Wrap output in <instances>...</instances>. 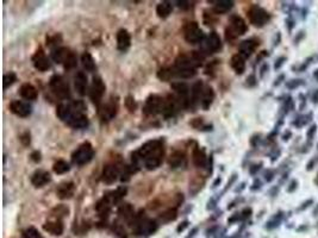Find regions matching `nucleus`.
Wrapping results in <instances>:
<instances>
[{"label":"nucleus","instance_id":"obj_39","mask_svg":"<svg viewBox=\"0 0 318 238\" xmlns=\"http://www.w3.org/2000/svg\"><path fill=\"white\" fill-rule=\"evenodd\" d=\"M24 238H42L41 233L35 229V227H27L26 230L23 231Z\"/></svg>","mask_w":318,"mask_h":238},{"label":"nucleus","instance_id":"obj_34","mask_svg":"<svg viewBox=\"0 0 318 238\" xmlns=\"http://www.w3.org/2000/svg\"><path fill=\"white\" fill-rule=\"evenodd\" d=\"M184 160H185V155L183 153H180V151H176V153H173L172 155H170L168 163L172 168H178L183 164Z\"/></svg>","mask_w":318,"mask_h":238},{"label":"nucleus","instance_id":"obj_9","mask_svg":"<svg viewBox=\"0 0 318 238\" xmlns=\"http://www.w3.org/2000/svg\"><path fill=\"white\" fill-rule=\"evenodd\" d=\"M105 89H106V86H105L104 81L98 77L93 78L92 86H91V91H90V96H91V100H92L97 106L100 105L101 98H103Z\"/></svg>","mask_w":318,"mask_h":238},{"label":"nucleus","instance_id":"obj_25","mask_svg":"<svg viewBox=\"0 0 318 238\" xmlns=\"http://www.w3.org/2000/svg\"><path fill=\"white\" fill-rule=\"evenodd\" d=\"M111 205H112V203H111V201L106 198V196H104L103 199L99 200V201H98V203H97V206H96V209H97L98 213H99V216L103 217V218L104 217H107V215H109V212H110Z\"/></svg>","mask_w":318,"mask_h":238},{"label":"nucleus","instance_id":"obj_1","mask_svg":"<svg viewBox=\"0 0 318 238\" xmlns=\"http://www.w3.org/2000/svg\"><path fill=\"white\" fill-rule=\"evenodd\" d=\"M163 146L160 141H150L139 148L135 154H132V160L135 162L143 161L147 169L153 171L161 164L163 158Z\"/></svg>","mask_w":318,"mask_h":238},{"label":"nucleus","instance_id":"obj_22","mask_svg":"<svg viewBox=\"0 0 318 238\" xmlns=\"http://www.w3.org/2000/svg\"><path fill=\"white\" fill-rule=\"evenodd\" d=\"M44 231H47L52 236H61L64 233V225L60 220H56V222H48L43 225Z\"/></svg>","mask_w":318,"mask_h":238},{"label":"nucleus","instance_id":"obj_7","mask_svg":"<svg viewBox=\"0 0 318 238\" xmlns=\"http://www.w3.org/2000/svg\"><path fill=\"white\" fill-rule=\"evenodd\" d=\"M184 35L185 40L191 44H197L204 40V32H203V30L199 27L198 23L195 22L188 23L187 25L185 26Z\"/></svg>","mask_w":318,"mask_h":238},{"label":"nucleus","instance_id":"obj_4","mask_svg":"<svg viewBox=\"0 0 318 238\" xmlns=\"http://www.w3.org/2000/svg\"><path fill=\"white\" fill-rule=\"evenodd\" d=\"M165 104H166L165 99H162L161 96H159L156 94H152V95H149L148 99L146 100L144 108H143V112L149 116L157 115V113H163Z\"/></svg>","mask_w":318,"mask_h":238},{"label":"nucleus","instance_id":"obj_24","mask_svg":"<svg viewBox=\"0 0 318 238\" xmlns=\"http://www.w3.org/2000/svg\"><path fill=\"white\" fill-rule=\"evenodd\" d=\"M20 95L26 100H36L37 99V89L31 84H24L19 89Z\"/></svg>","mask_w":318,"mask_h":238},{"label":"nucleus","instance_id":"obj_44","mask_svg":"<svg viewBox=\"0 0 318 238\" xmlns=\"http://www.w3.org/2000/svg\"><path fill=\"white\" fill-rule=\"evenodd\" d=\"M31 157L35 162H40L41 161V154L38 151H35V153L31 154Z\"/></svg>","mask_w":318,"mask_h":238},{"label":"nucleus","instance_id":"obj_8","mask_svg":"<svg viewBox=\"0 0 318 238\" xmlns=\"http://www.w3.org/2000/svg\"><path fill=\"white\" fill-rule=\"evenodd\" d=\"M248 17H249L250 23L254 24L255 26H264L270 20V15L264 9L258 8L256 5L251 6L248 11Z\"/></svg>","mask_w":318,"mask_h":238},{"label":"nucleus","instance_id":"obj_23","mask_svg":"<svg viewBox=\"0 0 318 238\" xmlns=\"http://www.w3.org/2000/svg\"><path fill=\"white\" fill-rule=\"evenodd\" d=\"M215 99V92L214 89H212L210 86H206V87L204 88V93H203V96H201V108L204 110H209L210 106L212 105V101H214Z\"/></svg>","mask_w":318,"mask_h":238},{"label":"nucleus","instance_id":"obj_18","mask_svg":"<svg viewBox=\"0 0 318 238\" xmlns=\"http://www.w3.org/2000/svg\"><path fill=\"white\" fill-rule=\"evenodd\" d=\"M74 191H75V186L73 182H65V184H62L59 186L57 188V196L60 199H69L71 196L74 194Z\"/></svg>","mask_w":318,"mask_h":238},{"label":"nucleus","instance_id":"obj_19","mask_svg":"<svg viewBox=\"0 0 318 238\" xmlns=\"http://www.w3.org/2000/svg\"><path fill=\"white\" fill-rule=\"evenodd\" d=\"M72 51L68 49V48H57L56 50H54L51 53V58L54 60L56 63L60 64H65V62L67 61V58L71 56Z\"/></svg>","mask_w":318,"mask_h":238},{"label":"nucleus","instance_id":"obj_33","mask_svg":"<svg viewBox=\"0 0 318 238\" xmlns=\"http://www.w3.org/2000/svg\"><path fill=\"white\" fill-rule=\"evenodd\" d=\"M233 5L234 3L230 2V0H219V2L215 3L214 11L216 13H225L233 8Z\"/></svg>","mask_w":318,"mask_h":238},{"label":"nucleus","instance_id":"obj_28","mask_svg":"<svg viewBox=\"0 0 318 238\" xmlns=\"http://www.w3.org/2000/svg\"><path fill=\"white\" fill-rule=\"evenodd\" d=\"M173 11V6L169 2H162L157 5L156 13L160 18H167Z\"/></svg>","mask_w":318,"mask_h":238},{"label":"nucleus","instance_id":"obj_14","mask_svg":"<svg viewBox=\"0 0 318 238\" xmlns=\"http://www.w3.org/2000/svg\"><path fill=\"white\" fill-rule=\"evenodd\" d=\"M101 179L105 184H113L114 181L117 180L118 177H120V169L116 164H107L104 167L103 171V175H101Z\"/></svg>","mask_w":318,"mask_h":238},{"label":"nucleus","instance_id":"obj_35","mask_svg":"<svg viewBox=\"0 0 318 238\" xmlns=\"http://www.w3.org/2000/svg\"><path fill=\"white\" fill-rule=\"evenodd\" d=\"M81 62L82 65L86 68V71L93 72L96 70V62H94V58L92 57V55L90 53H83L81 56Z\"/></svg>","mask_w":318,"mask_h":238},{"label":"nucleus","instance_id":"obj_15","mask_svg":"<svg viewBox=\"0 0 318 238\" xmlns=\"http://www.w3.org/2000/svg\"><path fill=\"white\" fill-rule=\"evenodd\" d=\"M66 123L73 129H83L89 125V119L83 113H72Z\"/></svg>","mask_w":318,"mask_h":238},{"label":"nucleus","instance_id":"obj_41","mask_svg":"<svg viewBox=\"0 0 318 238\" xmlns=\"http://www.w3.org/2000/svg\"><path fill=\"white\" fill-rule=\"evenodd\" d=\"M16 80H17V77H16L15 73L6 74L4 77V88L10 87V86H11Z\"/></svg>","mask_w":318,"mask_h":238},{"label":"nucleus","instance_id":"obj_11","mask_svg":"<svg viewBox=\"0 0 318 238\" xmlns=\"http://www.w3.org/2000/svg\"><path fill=\"white\" fill-rule=\"evenodd\" d=\"M117 110H118V104L117 101H114L113 99H111L109 103L104 104L99 110L100 117L103 120H111L114 118L117 115Z\"/></svg>","mask_w":318,"mask_h":238},{"label":"nucleus","instance_id":"obj_12","mask_svg":"<svg viewBox=\"0 0 318 238\" xmlns=\"http://www.w3.org/2000/svg\"><path fill=\"white\" fill-rule=\"evenodd\" d=\"M222 48V41L221 37L218 36L217 32H211L206 39L204 49L208 51L209 54L217 53V51Z\"/></svg>","mask_w":318,"mask_h":238},{"label":"nucleus","instance_id":"obj_45","mask_svg":"<svg viewBox=\"0 0 318 238\" xmlns=\"http://www.w3.org/2000/svg\"><path fill=\"white\" fill-rule=\"evenodd\" d=\"M187 226H188V222H184L183 224H181V225L178 226V232H180V231L185 230V227H187Z\"/></svg>","mask_w":318,"mask_h":238},{"label":"nucleus","instance_id":"obj_3","mask_svg":"<svg viewBox=\"0 0 318 238\" xmlns=\"http://www.w3.org/2000/svg\"><path fill=\"white\" fill-rule=\"evenodd\" d=\"M94 155L93 147L91 146V143L86 142L82 143L78 149H76L72 155V161L73 163L78 164V165H83L92 160Z\"/></svg>","mask_w":318,"mask_h":238},{"label":"nucleus","instance_id":"obj_42","mask_svg":"<svg viewBox=\"0 0 318 238\" xmlns=\"http://www.w3.org/2000/svg\"><path fill=\"white\" fill-rule=\"evenodd\" d=\"M125 105H127V108L130 110L131 112H134L136 108H137V105H136L135 100H134V98H132V96H128L127 100H125Z\"/></svg>","mask_w":318,"mask_h":238},{"label":"nucleus","instance_id":"obj_21","mask_svg":"<svg viewBox=\"0 0 318 238\" xmlns=\"http://www.w3.org/2000/svg\"><path fill=\"white\" fill-rule=\"evenodd\" d=\"M50 181V174L48 172H36L34 174L33 179H31V182L35 187H43L44 185H47L48 182Z\"/></svg>","mask_w":318,"mask_h":238},{"label":"nucleus","instance_id":"obj_40","mask_svg":"<svg viewBox=\"0 0 318 238\" xmlns=\"http://www.w3.org/2000/svg\"><path fill=\"white\" fill-rule=\"evenodd\" d=\"M76 62H78V60H76V55L74 53H72L71 56H69L67 58V61L65 62V64H64L65 70H67V71L73 70V68L76 67Z\"/></svg>","mask_w":318,"mask_h":238},{"label":"nucleus","instance_id":"obj_29","mask_svg":"<svg viewBox=\"0 0 318 238\" xmlns=\"http://www.w3.org/2000/svg\"><path fill=\"white\" fill-rule=\"evenodd\" d=\"M193 162L194 164L197 165V167L199 168H204L206 165V155H205V151L200 149V148H195V149L193 150Z\"/></svg>","mask_w":318,"mask_h":238},{"label":"nucleus","instance_id":"obj_26","mask_svg":"<svg viewBox=\"0 0 318 238\" xmlns=\"http://www.w3.org/2000/svg\"><path fill=\"white\" fill-rule=\"evenodd\" d=\"M233 70L236 72L237 74H242L244 70H246V62H244V57L241 55H234L232 61H230Z\"/></svg>","mask_w":318,"mask_h":238},{"label":"nucleus","instance_id":"obj_43","mask_svg":"<svg viewBox=\"0 0 318 238\" xmlns=\"http://www.w3.org/2000/svg\"><path fill=\"white\" fill-rule=\"evenodd\" d=\"M20 141H22L24 146H29L30 144V133L29 132H25L22 136V139H20Z\"/></svg>","mask_w":318,"mask_h":238},{"label":"nucleus","instance_id":"obj_16","mask_svg":"<svg viewBox=\"0 0 318 238\" xmlns=\"http://www.w3.org/2000/svg\"><path fill=\"white\" fill-rule=\"evenodd\" d=\"M131 44V36L128 30L121 29L117 33V47L121 51H127Z\"/></svg>","mask_w":318,"mask_h":238},{"label":"nucleus","instance_id":"obj_17","mask_svg":"<svg viewBox=\"0 0 318 238\" xmlns=\"http://www.w3.org/2000/svg\"><path fill=\"white\" fill-rule=\"evenodd\" d=\"M74 86L76 92L80 95H85L87 91V86H89V81H87V77L83 72H79L74 78Z\"/></svg>","mask_w":318,"mask_h":238},{"label":"nucleus","instance_id":"obj_10","mask_svg":"<svg viewBox=\"0 0 318 238\" xmlns=\"http://www.w3.org/2000/svg\"><path fill=\"white\" fill-rule=\"evenodd\" d=\"M10 110L13 115L22 117V118H26L31 115V106L27 103L20 101V100H13L10 104Z\"/></svg>","mask_w":318,"mask_h":238},{"label":"nucleus","instance_id":"obj_30","mask_svg":"<svg viewBox=\"0 0 318 238\" xmlns=\"http://www.w3.org/2000/svg\"><path fill=\"white\" fill-rule=\"evenodd\" d=\"M72 108H71V104H61L57 106V110H56V115L59 118H60L61 120H64V122H67L69 117L72 116Z\"/></svg>","mask_w":318,"mask_h":238},{"label":"nucleus","instance_id":"obj_27","mask_svg":"<svg viewBox=\"0 0 318 238\" xmlns=\"http://www.w3.org/2000/svg\"><path fill=\"white\" fill-rule=\"evenodd\" d=\"M127 192H128L127 187H120V188H117L116 191L107 193V194L105 196H106V198L110 200L111 203H117L124 198L125 194H127Z\"/></svg>","mask_w":318,"mask_h":238},{"label":"nucleus","instance_id":"obj_37","mask_svg":"<svg viewBox=\"0 0 318 238\" xmlns=\"http://www.w3.org/2000/svg\"><path fill=\"white\" fill-rule=\"evenodd\" d=\"M174 75H176V72L172 68H162L160 70L159 73H157V77H159L160 80L162 81H169Z\"/></svg>","mask_w":318,"mask_h":238},{"label":"nucleus","instance_id":"obj_6","mask_svg":"<svg viewBox=\"0 0 318 238\" xmlns=\"http://www.w3.org/2000/svg\"><path fill=\"white\" fill-rule=\"evenodd\" d=\"M49 85H50L51 91L55 93V95L59 96L60 99H67L71 95V91H69L68 85L66 84V81L62 79L60 75H54L51 77L50 81H49Z\"/></svg>","mask_w":318,"mask_h":238},{"label":"nucleus","instance_id":"obj_36","mask_svg":"<svg viewBox=\"0 0 318 238\" xmlns=\"http://www.w3.org/2000/svg\"><path fill=\"white\" fill-rule=\"evenodd\" d=\"M52 169H54V172L56 174H65V173H67V172H69L71 167H69V164L66 161L59 160L57 162H55Z\"/></svg>","mask_w":318,"mask_h":238},{"label":"nucleus","instance_id":"obj_20","mask_svg":"<svg viewBox=\"0 0 318 238\" xmlns=\"http://www.w3.org/2000/svg\"><path fill=\"white\" fill-rule=\"evenodd\" d=\"M257 47V42L254 40H247L243 41L240 44V55L242 57H249L251 54L254 53L255 48Z\"/></svg>","mask_w":318,"mask_h":238},{"label":"nucleus","instance_id":"obj_32","mask_svg":"<svg viewBox=\"0 0 318 238\" xmlns=\"http://www.w3.org/2000/svg\"><path fill=\"white\" fill-rule=\"evenodd\" d=\"M118 215H120V217H122V218L127 220L135 218L134 208H132L130 203H123V205H121L120 209H118Z\"/></svg>","mask_w":318,"mask_h":238},{"label":"nucleus","instance_id":"obj_31","mask_svg":"<svg viewBox=\"0 0 318 238\" xmlns=\"http://www.w3.org/2000/svg\"><path fill=\"white\" fill-rule=\"evenodd\" d=\"M204 85H203L201 81H197L192 87L191 94H192V101L193 103H198L201 100L203 93H204Z\"/></svg>","mask_w":318,"mask_h":238},{"label":"nucleus","instance_id":"obj_2","mask_svg":"<svg viewBox=\"0 0 318 238\" xmlns=\"http://www.w3.org/2000/svg\"><path fill=\"white\" fill-rule=\"evenodd\" d=\"M247 24L244 20L239 16H233L230 18V25L226 27L225 30V37L228 41L235 40L236 37H239L243 33H246L247 31Z\"/></svg>","mask_w":318,"mask_h":238},{"label":"nucleus","instance_id":"obj_13","mask_svg":"<svg viewBox=\"0 0 318 238\" xmlns=\"http://www.w3.org/2000/svg\"><path fill=\"white\" fill-rule=\"evenodd\" d=\"M33 61L35 68L40 72H47L48 70H50V61H49V58L45 56V54L42 49L36 51V54H35L33 57Z\"/></svg>","mask_w":318,"mask_h":238},{"label":"nucleus","instance_id":"obj_5","mask_svg":"<svg viewBox=\"0 0 318 238\" xmlns=\"http://www.w3.org/2000/svg\"><path fill=\"white\" fill-rule=\"evenodd\" d=\"M134 219V231L136 234H152L157 229L156 223L146 217L136 216Z\"/></svg>","mask_w":318,"mask_h":238},{"label":"nucleus","instance_id":"obj_38","mask_svg":"<svg viewBox=\"0 0 318 238\" xmlns=\"http://www.w3.org/2000/svg\"><path fill=\"white\" fill-rule=\"evenodd\" d=\"M160 218H161L163 222H172V220L177 218V210L176 209L167 210L166 212H163L162 215L160 216Z\"/></svg>","mask_w":318,"mask_h":238}]
</instances>
